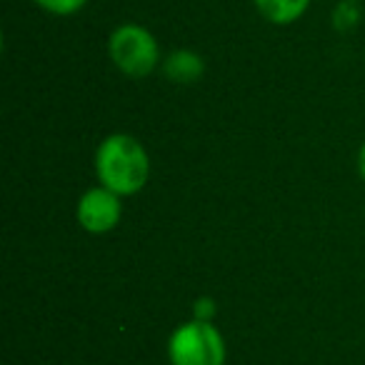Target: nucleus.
Instances as JSON below:
<instances>
[{
  "label": "nucleus",
  "instance_id": "nucleus-6",
  "mask_svg": "<svg viewBox=\"0 0 365 365\" xmlns=\"http://www.w3.org/2000/svg\"><path fill=\"white\" fill-rule=\"evenodd\" d=\"M203 73V63L198 56L182 51V53H173L165 61V76L173 78L175 83H190L195 76Z\"/></svg>",
  "mask_w": 365,
  "mask_h": 365
},
{
  "label": "nucleus",
  "instance_id": "nucleus-1",
  "mask_svg": "<svg viewBox=\"0 0 365 365\" xmlns=\"http://www.w3.org/2000/svg\"><path fill=\"white\" fill-rule=\"evenodd\" d=\"M96 170L103 188L118 195H133L148 182L150 163H148L145 148L135 138L115 133V135L106 138L98 148Z\"/></svg>",
  "mask_w": 365,
  "mask_h": 365
},
{
  "label": "nucleus",
  "instance_id": "nucleus-7",
  "mask_svg": "<svg viewBox=\"0 0 365 365\" xmlns=\"http://www.w3.org/2000/svg\"><path fill=\"white\" fill-rule=\"evenodd\" d=\"M38 6L48 13H56V16H71V13H78L88 0H36Z\"/></svg>",
  "mask_w": 365,
  "mask_h": 365
},
{
  "label": "nucleus",
  "instance_id": "nucleus-3",
  "mask_svg": "<svg viewBox=\"0 0 365 365\" xmlns=\"http://www.w3.org/2000/svg\"><path fill=\"white\" fill-rule=\"evenodd\" d=\"M110 58L125 76L143 78L155 71L160 51H158L155 38L145 28L128 23V26L115 28V33L110 36Z\"/></svg>",
  "mask_w": 365,
  "mask_h": 365
},
{
  "label": "nucleus",
  "instance_id": "nucleus-5",
  "mask_svg": "<svg viewBox=\"0 0 365 365\" xmlns=\"http://www.w3.org/2000/svg\"><path fill=\"white\" fill-rule=\"evenodd\" d=\"M308 3L310 0H255L258 11L270 23H278V26H288V23L298 21L308 8Z\"/></svg>",
  "mask_w": 365,
  "mask_h": 365
},
{
  "label": "nucleus",
  "instance_id": "nucleus-8",
  "mask_svg": "<svg viewBox=\"0 0 365 365\" xmlns=\"http://www.w3.org/2000/svg\"><path fill=\"white\" fill-rule=\"evenodd\" d=\"M210 313H213V305H210V300H198V305H195V318L198 320H210Z\"/></svg>",
  "mask_w": 365,
  "mask_h": 365
},
{
  "label": "nucleus",
  "instance_id": "nucleus-2",
  "mask_svg": "<svg viewBox=\"0 0 365 365\" xmlns=\"http://www.w3.org/2000/svg\"><path fill=\"white\" fill-rule=\"evenodd\" d=\"M168 355L173 365H223L225 340L210 320L193 318L170 335Z\"/></svg>",
  "mask_w": 365,
  "mask_h": 365
},
{
  "label": "nucleus",
  "instance_id": "nucleus-4",
  "mask_svg": "<svg viewBox=\"0 0 365 365\" xmlns=\"http://www.w3.org/2000/svg\"><path fill=\"white\" fill-rule=\"evenodd\" d=\"M120 220V195L108 188H93L78 203V223L88 233H108Z\"/></svg>",
  "mask_w": 365,
  "mask_h": 365
},
{
  "label": "nucleus",
  "instance_id": "nucleus-9",
  "mask_svg": "<svg viewBox=\"0 0 365 365\" xmlns=\"http://www.w3.org/2000/svg\"><path fill=\"white\" fill-rule=\"evenodd\" d=\"M358 168H360V175L365 178V143L363 148H360V158H358Z\"/></svg>",
  "mask_w": 365,
  "mask_h": 365
}]
</instances>
